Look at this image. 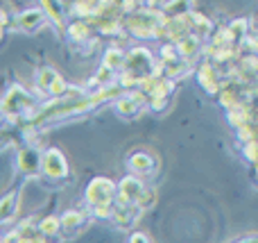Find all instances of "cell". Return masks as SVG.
<instances>
[{
	"label": "cell",
	"mask_w": 258,
	"mask_h": 243,
	"mask_svg": "<svg viewBox=\"0 0 258 243\" xmlns=\"http://www.w3.org/2000/svg\"><path fill=\"white\" fill-rule=\"evenodd\" d=\"M86 196H89V203L93 205V207H102V205H111L113 200V186L111 182L107 180H95L93 184L89 186V191H86Z\"/></svg>",
	"instance_id": "cell-1"
},
{
	"label": "cell",
	"mask_w": 258,
	"mask_h": 243,
	"mask_svg": "<svg viewBox=\"0 0 258 243\" xmlns=\"http://www.w3.org/2000/svg\"><path fill=\"white\" fill-rule=\"evenodd\" d=\"M45 7H48L50 16H54V21L61 23V5H59V0H43Z\"/></svg>",
	"instance_id": "cell-6"
},
{
	"label": "cell",
	"mask_w": 258,
	"mask_h": 243,
	"mask_svg": "<svg viewBox=\"0 0 258 243\" xmlns=\"http://www.w3.org/2000/svg\"><path fill=\"white\" fill-rule=\"evenodd\" d=\"M43 171H45V175H50L52 180H59V177L68 175V166H66V162H63L59 150H48L45 162H43Z\"/></svg>",
	"instance_id": "cell-2"
},
{
	"label": "cell",
	"mask_w": 258,
	"mask_h": 243,
	"mask_svg": "<svg viewBox=\"0 0 258 243\" xmlns=\"http://www.w3.org/2000/svg\"><path fill=\"white\" fill-rule=\"evenodd\" d=\"M18 25H21L23 30H27V32L39 30V27L43 25V14L36 12V9H30V12L21 14V18H18Z\"/></svg>",
	"instance_id": "cell-5"
},
{
	"label": "cell",
	"mask_w": 258,
	"mask_h": 243,
	"mask_svg": "<svg viewBox=\"0 0 258 243\" xmlns=\"http://www.w3.org/2000/svg\"><path fill=\"white\" fill-rule=\"evenodd\" d=\"M129 166H132L134 173H145V175H150L156 168V159L150 157L147 153H136L129 157Z\"/></svg>",
	"instance_id": "cell-3"
},
{
	"label": "cell",
	"mask_w": 258,
	"mask_h": 243,
	"mask_svg": "<svg viewBox=\"0 0 258 243\" xmlns=\"http://www.w3.org/2000/svg\"><path fill=\"white\" fill-rule=\"evenodd\" d=\"M18 166L25 173H34L39 168V153L34 148H25L18 153Z\"/></svg>",
	"instance_id": "cell-4"
}]
</instances>
